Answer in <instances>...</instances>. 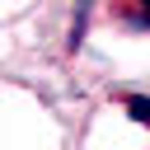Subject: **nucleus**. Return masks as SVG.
<instances>
[{"label": "nucleus", "instance_id": "f257e3e1", "mask_svg": "<svg viewBox=\"0 0 150 150\" xmlns=\"http://www.w3.org/2000/svg\"><path fill=\"white\" fill-rule=\"evenodd\" d=\"M127 112H131L136 122L150 127V98H145V94H127Z\"/></svg>", "mask_w": 150, "mask_h": 150}, {"label": "nucleus", "instance_id": "f03ea898", "mask_svg": "<svg viewBox=\"0 0 150 150\" xmlns=\"http://www.w3.org/2000/svg\"><path fill=\"white\" fill-rule=\"evenodd\" d=\"M127 5H131V14H136L145 28H150V0H127Z\"/></svg>", "mask_w": 150, "mask_h": 150}]
</instances>
